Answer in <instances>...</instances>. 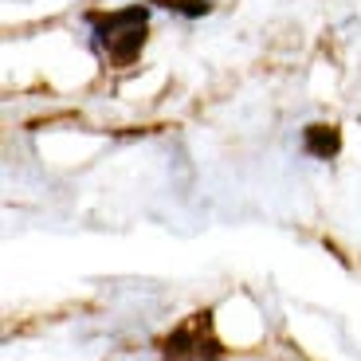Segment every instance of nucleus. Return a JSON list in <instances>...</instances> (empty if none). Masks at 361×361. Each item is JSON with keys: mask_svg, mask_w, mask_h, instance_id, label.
Wrapping results in <instances>:
<instances>
[{"mask_svg": "<svg viewBox=\"0 0 361 361\" xmlns=\"http://www.w3.org/2000/svg\"><path fill=\"white\" fill-rule=\"evenodd\" d=\"M90 32H94V44L102 47V55L110 63L130 67L142 55L145 32H149V8L130 4V8L99 12V16H90Z\"/></svg>", "mask_w": 361, "mask_h": 361, "instance_id": "f257e3e1", "label": "nucleus"}, {"mask_svg": "<svg viewBox=\"0 0 361 361\" xmlns=\"http://www.w3.org/2000/svg\"><path fill=\"white\" fill-rule=\"evenodd\" d=\"M169 361H200V357H216L220 345L208 334V314H192L185 326H177L169 338L161 342Z\"/></svg>", "mask_w": 361, "mask_h": 361, "instance_id": "f03ea898", "label": "nucleus"}, {"mask_svg": "<svg viewBox=\"0 0 361 361\" xmlns=\"http://www.w3.org/2000/svg\"><path fill=\"white\" fill-rule=\"evenodd\" d=\"M302 149H307L310 157H338V149H342V134H338V126H307L302 130Z\"/></svg>", "mask_w": 361, "mask_h": 361, "instance_id": "7ed1b4c3", "label": "nucleus"}, {"mask_svg": "<svg viewBox=\"0 0 361 361\" xmlns=\"http://www.w3.org/2000/svg\"><path fill=\"white\" fill-rule=\"evenodd\" d=\"M161 8H169V12H180V16H189V20H197V16H208L212 12V4L208 0H157Z\"/></svg>", "mask_w": 361, "mask_h": 361, "instance_id": "20e7f679", "label": "nucleus"}]
</instances>
